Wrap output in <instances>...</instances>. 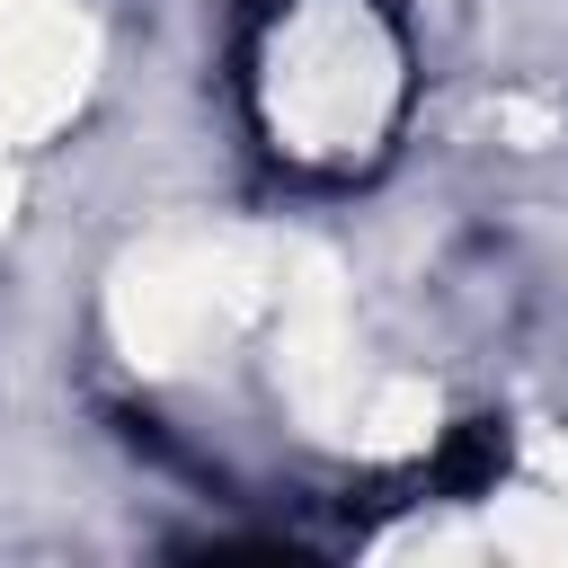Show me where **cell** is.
<instances>
[{
  "instance_id": "obj_1",
  "label": "cell",
  "mask_w": 568,
  "mask_h": 568,
  "mask_svg": "<svg viewBox=\"0 0 568 568\" xmlns=\"http://www.w3.org/2000/svg\"><path fill=\"white\" fill-rule=\"evenodd\" d=\"M302 266V240H257V231H169L133 248L106 284V328L133 373H186L248 328L275 320L284 284Z\"/></svg>"
},
{
  "instance_id": "obj_2",
  "label": "cell",
  "mask_w": 568,
  "mask_h": 568,
  "mask_svg": "<svg viewBox=\"0 0 568 568\" xmlns=\"http://www.w3.org/2000/svg\"><path fill=\"white\" fill-rule=\"evenodd\" d=\"M399 53L364 0H302L266 44V124L302 160H346L390 124Z\"/></svg>"
},
{
  "instance_id": "obj_3",
  "label": "cell",
  "mask_w": 568,
  "mask_h": 568,
  "mask_svg": "<svg viewBox=\"0 0 568 568\" xmlns=\"http://www.w3.org/2000/svg\"><path fill=\"white\" fill-rule=\"evenodd\" d=\"M89 62H98V36H89L80 0H0V222L18 204L9 142L53 133L80 106Z\"/></svg>"
},
{
  "instance_id": "obj_4",
  "label": "cell",
  "mask_w": 568,
  "mask_h": 568,
  "mask_svg": "<svg viewBox=\"0 0 568 568\" xmlns=\"http://www.w3.org/2000/svg\"><path fill=\"white\" fill-rule=\"evenodd\" d=\"M488 541L506 559H568V497H515L506 515H488Z\"/></svg>"
},
{
  "instance_id": "obj_5",
  "label": "cell",
  "mask_w": 568,
  "mask_h": 568,
  "mask_svg": "<svg viewBox=\"0 0 568 568\" xmlns=\"http://www.w3.org/2000/svg\"><path fill=\"white\" fill-rule=\"evenodd\" d=\"M532 462H541V470H559V479H568V444H559V435H532Z\"/></svg>"
}]
</instances>
